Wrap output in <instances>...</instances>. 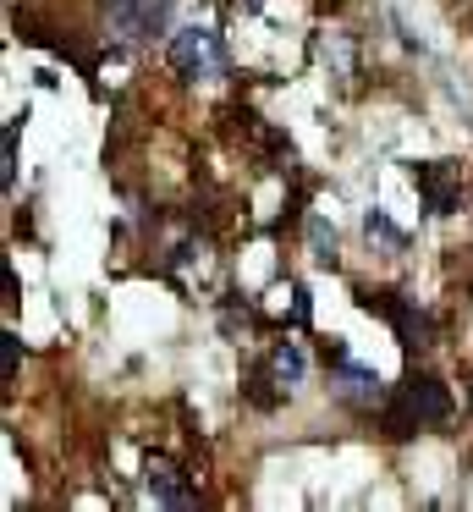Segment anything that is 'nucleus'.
I'll list each match as a JSON object with an SVG mask.
<instances>
[{"label":"nucleus","mask_w":473,"mask_h":512,"mask_svg":"<svg viewBox=\"0 0 473 512\" xmlns=\"http://www.w3.org/2000/svg\"><path fill=\"white\" fill-rule=\"evenodd\" d=\"M363 309L385 314L391 331H396V342H402L407 353H424V347L435 342V320H429L413 298H402V292H363Z\"/></svg>","instance_id":"nucleus-3"},{"label":"nucleus","mask_w":473,"mask_h":512,"mask_svg":"<svg viewBox=\"0 0 473 512\" xmlns=\"http://www.w3.org/2000/svg\"><path fill=\"white\" fill-rule=\"evenodd\" d=\"M270 375H275V386H297V380L308 375L303 347H297V342H275L270 347Z\"/></svg>","instance_id":"nucleus-9"},{"label":"nucleus","mask_w":473,"mask_h":512,"mask_svg":"<svg viewBox=\"0 0 473 512\" xmlns=\"http://www.w3.org/2000/svg\"><path fill=\"white\" fill-rule=\"evenodd\" d=\"M446 419H451V397H446V386H440L435 375H407L380 408V430L391 435V441H407V435H418V430H435V424H446Z\"/></svg>","instance_id":"nucleus-1"},{"label":"nucleus","mask_w":473,"mask_h":512,"mask_svg":"<svg viewBox=\"0 0 473 512\" xmlns=\"http://www.w3.org/2000/svg\"><path fill=\"white\" fill-rule=\"evenodd\" d=\"M363 237H369L380 254H402V248H407V232H402V226H396L385 210H369V215H363Z\"/></svg>","instance_id":"nucleus-8"},{"label":"nucleus","mask_w":473,"mask_h":512,"mask_svg":"<svg viewBox=\"0 0 473 512\" xmlns=\"http://www.w3.org/2000/svg\"><path fill=\"white\" fill-rule=\"evenodd\" d=\"M308 248H314L319 265H336V226L325 215H308Z\"/></svg>","instance_id":"nucleus-10"},{"label":"nucleus","mask_w":473,"mask_h":512,"mask_svg":"<svg viewBox=\"0 0 473 512\" xmlns=\"http://www.w3.org/2000/svg\"><path fill=\"white\" fill-rule=\"evenodd\" d=\"M171 67L193 83H209V78H226V45H220L215 28L204 23H187L171 34Z\"/></svg>","instance_id":"nucleus-2"},{"label":"nucleus","mask_w":473,"mask_h":512,"mask_svg":"<svg viewBox=\"0 0 473 512\" xmlns=\"http://www.w3.org/2000/svg\"><path fill=\"white\" fill-rule=\"evenodd\" d=\"M17 133H22V116L17 122H6V133H0V182H17Z\"/></svg>","instance_id":"nucleus-11"},{"label":"nucleus","mask_w":473,"mask_h":512,"mask_svg":"<svg viewBox=\"0 0 473 512\" xmlns=\"http://www.w3.org/2000/svg\"><path fill=\"white\" fill-rule=\"evenodd\" d=\"M292 320L308 325V292H303V287H292Z\"/></svg>","instance_id":"nucleus-13"},{"label":"nucleus","mask_w":473,"mask_h":512,"mask_svg":"<svg viewBox=\"0 0 473 512\" xmlns=\"http://www.w3.org/2000/svg\"><path fill=\"white\" fill-rule=\"evenodd\" d=\"M468 397H473V391H468Z\"/></svg>","instance_id":"nucleus-15"},{"label":"nucleus","mask_w":473,"mask_h":512,"mask_svg":"<svg viewBox=\"0 0 473 512\" xmlns=\"http://www.w3.org/2000/svg\"><path fill=\"white\" fill-rule=\"evenodd\" d=\"M149 490H154V501H165V507H198V490L187 485V474L171 463V457H149Z\"/></svg>","instance_id":"nucleus-7"},{"label":"nucleus","mask_w":473,"mask_h":512,"mask_svg":"<svg viewBox=\"0 0 473 512\" xmlns=\"http://www.w3.org/2000/svg\"><path fill=\"white\" fill-rule=\"evenodd\" d=\"M330 386H336V397L352 402V408H374V402L385 397V391H380V375H374L369 364H358V358H347V353H336Z\"/></svg>","instance_id":"nucleus-5"},{"label":"nucleus","mask_w":473,"mask_h":512,"mask_svg":"<svg viewBox=\"0 0 473 512\" xmlns=\"http://www.w3.org/2000/svg\"><path fill=\"white\" fill-rule=\"evenodd\" d=\"M171 6L176 0H110V28H116V39H154L165 34V23H171Z\"/></svg>","instance_id":"nucleus-4"},{"label":"nucleus","mask_w":473,"mask_h":512,"mask_svg":"<svg viewBox=\"0 0 473 512\" xmlns=\"http://www.w3.org/2000/svg\"><path fill=\"white\" fill-rule=\"evenodd\" d=\"M0 358H6V380H17V358H22V342H17V336H0Z\"/></svg>","instance_id":"nucleus-12"},{"label":"nucleus","mask_w":473,"mask_h":512,"mask_svg":"<svg viewBox=\"0 0 473 512\" xmlns=\"http://www.w3.org/2000/svg\"><path fill=\"white\" fill-rule=\"evenodd\" d=\"M242 12H264V0H242Z\"/></svg>","instance_id":"nucleus-14"},{"label":"nucleus","mask_w":473,"mask_h":512,"mask_svg":"<svg viewBox=\"0 0 473 512\" xmlns=\"http://www.w3.org/2000/svg\"><path fill=\"white\" fill-rule=\"evenodd\" d=\"M413 182L424 193L429 215H451L462 204V188H457V166L451 160H429V166H413Z\"/></svg>","instance_id":"nucleus-6"}]
</instances>
